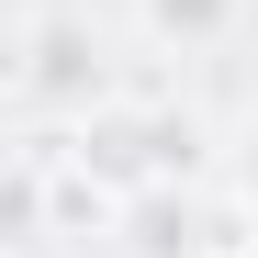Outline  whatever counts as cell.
Listing matches in <instances>:
<instances>
[{
  "label": "cell",
  "mask_w": 258,
  "mask_h": 258,
  "mask_svg": "<svg viewBox=\"0 0 258 258\" xmlns=\"http://www.w3.org/2000/svg\"><path fill=\"white\" fill-rule=\"evenodd\" d=\"M247 23V0H135V34L168 56H202V45H225V34Z\"/></svg>",
  "instance_id": "3"
},
{
  "label": "cell",
  "mask_w": 258,
  "mask_h": 258,
  "mask_svg": "<svg viewBox=\"0 0 258 258\" xmlns=\"http://www.w3.org/2000/svg\"><path fill=\"white\" fill-rule=\"evenodd\" d=\"M225 157H236V191H247V213H258V112L236 123V146H225Z\"/></svg>",
  "instance_id": "4"
},
{
  "label": "cell",
  "mask_w": 258,
  "mask_h": 258,
  "mask_svg": "<svg viewBox=\"0 0 258 258\" xmlns=\"http://www.w3.org/2000/svg\"><path fill=\"white\" fill-rule=\"evenodd\" d=\"M12 101L45 112V123H79L112 101V68H101V34L90 12H68V0H34L23 34H12Z\"/></svg>",
  "instance_id": "2"
},
{
  "label": "cell",
  "mask_w": 258,
  "mask_h": 258,
  "mask_svg": "<svg viewBox=\"0 0 258 258\" xmlns=\"http://www.w3.org/2000/svg\"><path fill=\"white\" fill-rule=\"evenodd\" d=\"M68 168L90 180L101 202H135V191H180L191 168H202V123L191 112H168V101H101V112H79L68 123Z\"/></svg>",
  "instance_id": "1"
}]
</instances>
